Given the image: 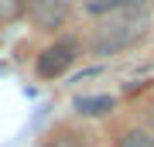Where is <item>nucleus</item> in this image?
Here are the masks:
<instances>
[{
  "label": "nucleus",
  "instance_id": "obj_5",
  "mask_svg": "<svg viewBox=\"0 0 154 147\" xmlns=\"http://www.w3.org/2000/svg\"><path fill=\"white\" fill-rule=\"evenodd\" d=\"M130 4H140V0H82V7L89 14H96V17H106V14H113V11H123V7H130Z\"/></svg>",
  "mask_w": 154,
  "mask_h": 147
},
{
  "label": "nucleus",
  "instance_id": "obj_4",
  "mask_svg": "<svg viewBox=\"0 0 154 147\" xmlns=\"http://www.w3.org/2000/svg\"><path fill=\"white\" fill-rule=\"evenodd\" d=\"M113 106H116L113 96H79L75 99V109L82 116H106V113H113Z\"/></svg>",
  "mask_w": 154,
  "mask_h": 147
},
{
  "label": "nucleus",
  "instance_id": "obj_7",
  "mask_svg": "<svg viewBox=\"0 0 154 147\" xmlns=\"http://www.w3.org/2000/svg\"><path fill=\"white\" fill-rule=\"evenodd\" d=\"M24 7H28V0H0V24H4V21H14V17H21Z\"/></svg>",
  "mask_w": 154,
  "mask_h": 147
},
{
  "label": "nucleus",
  "instance_id": "obj_8",
  "mask_svg": "<svg viewBox=\"0 0 154 147\" xmlns=\"http://www.w3.org/2000/svg\"><path fill=\"white\" fill-rule=\"evenodd\" d=\"M51 147H69V144H65V140H55V144H51Z\"/></svg>",
  "mask_w": 154,
  "mask_h": 147
},
{
  "label": "nucleus",
  "instance_id": "obj_2",
  "mask_svg": "<svg viewBox=\"0 0 154 147\" xmlns=\"http://www.w3.org/2000/svg\"><path fill=\"white\" fill-rule=\"evenodd\" d=\"M75 58H79V41L75 38H58V41H51L48 48H41L38 62H34V75L45 79V82L62 79L72 65H75Z\"/></svg>",
  "mask_w": 154,
  "mask_h": 147
},
{
  "label": "nucleus",
  "instance_id": "obj_1",
  "mask_svg": "<svg viewBox=\"0 0 154 147\" xmlns=\"http://www.w3.org/2000/svg\"><path fill=\"white\" fill-rule=\"evenodd\" d=\"M151 27V7L147 0L130 4L123 11H113L99 17V24L89 31V51L93 55H116L123 48H134Z\"/></svg>",
  "mask_w": 154,
  "mask_h": 147
},
{
  "label": "nucleus",
  "instance_id": "obj_3",
  "mask_svg": "<svg viewBox=\"0 0 154 147\" xmlns=\"http://www.w3.org/2000/svg\"><path fill=\"white\" fill-rule=\"evenodd\" d=\"M69 11H72V0H28V7H24V14L38 27H48V31L65 24Z\"/></svg>",
  "mask_w": 154,
  "mask_h": 147
},
{
  "label": "nucleus",
  "instance_id": "obj_6",
  "mask_svg": "<svg viewBox=\"0 0 154 147\" xmlns=\"http://www.w3.org/2000/svg\"><path fill=\"white\" fill-rule=\"evenodd\" d=\"M116 147H154V133L151 130H123L120 140H116Z\"/></svg>",
  "mask_w": 154,
  "mask_h": 147
}]
</instances>
